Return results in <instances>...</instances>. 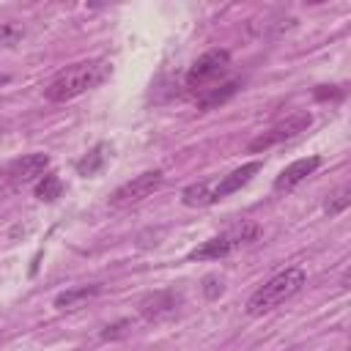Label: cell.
<instances>
[{
    "instance_id": "6da1fadb",
    "label": "cell",
    "mask_w": 351,
    "mask_h": 351,
    "mask_svg": "<svg viewBox=\"0 0 351 351\" xmlns=\"http://www.w3.org/2000/svg\"><path fill=\"white\" fill-rule=\"evenodd\" d=\"M112 74V66L110 60H82V63H74L69 69H63L44 90V96L49 101H69V99H77L82 96L85 90L90 88H99L107 77Z\"/></svg>"
},
{
    "instance_id": "7a4b0ae2",
    "label": "cell",
    "mask_w": 351,
    "mask_h": 351,
    "mask_svg": "<svg viewBox=\"0 0 351 351\" xmlns=\"http://www.w3.org/2000/svg\"><path fill=\"white\" fill-rule=\"evenodd\" d=\"M304 271L299 266H288L285 271L274 274L271 280H266L250 299H247V315L258 318L263 313H271L274 307H280L282 302H288L291 296H296L304 288Z\"/></svg>"
},
{
    "instance_id": "3957f363",
    "label": "cell",
    "mask_w": 351,
    "mask_h": 351,
    "mask_svg": "<svg viewBox=\"0 0 351 351\" xmlns=\"http://www.w3.org/2000/svg\"><path fill=\"white\" fill-rule=\"evenodd\" d=\"M258 233H261V228H258L255 222H239V225L228 228L225 233H219V236L203 241L200 247H195V250L189 252V261H217V258H225V255H230L233 250H239V247H244L247 241H252Z\"/></svg>"
},
{
    "instance_id": "277c9868",
    "label": "cell",
    "mask_w": 351,
    "mask_h": 351,
    "mask_svg": "<svg viewBox=\"0 0 351 351\" xmlns=\"http://www.w3.org/2000/svg\"><path fill=\"white\" fill-rule=\"evenodd\" d=\"M228 66H230V52L228 49H208L206 55H200L192 66H189V71H186V88L192 90V93H206L208 90V85H214L225 71H228Z\"/></svg>"
},
{
    "instance_id": "5b68a950",
    "label": "cell",
    "mask_w": 351,
    "mask_h": 351,
    "mask_svg": "<svg viewBox=\"0 0 351 351\" xmlns=\"http://www.w3.org/2000/svg\"><path fill=\"white\" fill-rule=\"evenodd\" d=\"M165 181V173L162 170H145L140 176H134L132 181L121 184L112 195H110V206L112 208H123V206H132V203H140L145 200L148 195H154Z\"/></svg>"
},
{
    "instance_id": "8992f818",
    "label": "cell",
    "mask_w": 351,
    "mask_h": 351,
    "mask_svg": "<svg viewBox=\"0 0 351 351\" xmlns=\"http://www.w3.org/2000/svg\"><path fill=\"white\" fill-rule=\"evenodd\" d=\"M49 167V156L47 154H25L19 159H14L11 165L3 167V181L14 189L27 186L33 181H38Z\"/></svg>"
},
{
    "instance_id": "52a82bcc",
    "label": "cell",
    "mask_w": 351,
    "mask_h": 351,
    "mask_svg": "<svg viewBox=\"0 0 351 351\" xmlns=\"http://www.w3.org/2000/svg\"><path fill=\"white\" fill-rule=\"evenodd\" d=\"M310 123H313L310 112H291L288 118L277 121L269 132H263L261 137H255V140L250 143V151H263V148H269V145H277V143H282V140H291V137H296L299 132H304Z\"/></svg>"
},
{
    "instance_id": "ba28073f",
    "label": "cell",
    "mask_w": 351,
    "mask_h": 351,
    "mask_svg": "<svg viewBox=\"0 0 351 351\" xmlns=\"http://www.w3.org/2000/svg\"><path fill=\"white\" fill-rule=\"evenodd\" d=\"M181 307V293L173 291V288H165V291H154L148 296L140 299V315L145 321H162V318H170L176 315V310Z\"/></svg>"
},
{
    "instance_id": "9c48e42d",
    "label": "cell",
    "mask_w": 351,
    "mask_h": 351,
    "mask_svg": "<svg viewBox=\"0 0 351 351\" xmlns=\"http://www.w3.org/2000/svg\"><path fill=\"white\" fill-rule=\"evenodd\" d=\"M321 167V156H304L291 162L285 170H280V176L274 178V192H291L296 189L307 176H313Z\"/></svg>"
},
{
    "instance_id": "30bf717a",
    "label": "cell",
    "mask_w": 351,
    "mask_h": 351,
    "mask_svg": "<svg viewBox=\"0 0 351 351\" xmlns=\"http://www.w3.org/2000/svg\"><path fill=\"white\" fill-rule=\"evenodd\" d=\"M255 173H261V162H247V165L230 170L228 176H222V181L214 184V203L222 200V197H228V195H233V192H239L241 186H247Z\"/></svg>"
},
{
    "instance_id": "8fae6325",
    "label": "cell",
    "mask_w": 351,
    "mask_h": 351,
    "mask_svg": "<svg viewBox=\"0 0 351 351\" xmlns=\"http://www.w3.org/2000/svg\"><path fill=\"white\" fill-rule=\"evenodd\" d=\"M99 291H101V285H77V288H69V291H63V293L55 296V307L58 310H74L82 302L93 299Z\"/></svg>"
},
{
    "instance_id": "7c38bea8",
    "label": "cell",
    "mask_w": 351,
    "mask_h": 351,
    "mask_svg": "<svg viewBox=\"0 0 351 351\" xmlns=\"http://www.w3.org/2000/svg\"><path fill=\"white\" fill-rule=\"evenodd\" d=\"M107 156H110V145L107 143H99V145H93L80 162H77V173L80 176H96V173H101V167H104V162H107Z\"/></svg>"
},
{
    "instance_id": "4fadbf2b",
    "label": "cell",
    "mask_w": 351,
    "mask_h": 351,
    "mask_svg": "<svg viewBox=\"0 0 351 351\" xmlns=\"http://www.w3.org/2000/svg\"><path fill=\"white\" fill-rule=\"evenodd\" d=\"M181 200H184V206H189V208L211 206V203H214V184H211V181L189 184V186L181 192Z\"/></svg>"
},
{
    "instance_id": "5bb4252c",
    "label": "cell",
    "mask_w": 351,
    "mask_h": 351,
    "mask_svg": "<svg viewBox=\"0 0 351 351\" xmlns=\"http://www.w3.org/2000/svg\"><path fill=\"white\" fill-rule=\"evenodd\" d=\"M239 88H241V80H230V82H225V85L208 88V90L200 96L197 107H200V110H211V107H217V104H225V101H228Z\"/></svg>"
},
{
    "instance_id": "9a60e30c",
    "label": "cell",
    "mask_w": 351,
    "mask_h": 351,
    "mask_svg": "<svg viewBox=\"0 0 351 351\" xmlns=\"http://www.w3.org/2000/svg\"><path fill=\"white\" fill-rule=\"evenodd\" d=\"M60 192H63V181H60V176H55V173H44V176L36 181V197H38V200L52 203V200L60 197Z\"/></svg>"
},
{
    "instance_id": "2e32d148",
    "label": "cell",
    "mask_w": 351,
    "mask_h": 351,
    "mask_svg": "<svg viewBox=\"0 0 351 351\" xmlns=\"http://www.w3.org/2000/svg\"><path fill=\"white\" fill-rule=\"evenodd\" d=\"M348 203H351V192H348V186L343 184L340 189H335V192L329 195V200L324 203V211H326L329 217H335V214L346 211V208H348Z\"/></svg>"
},
{
    "instance_id": "e0dca14e",
    "label": "cell",
    "mask_w": 351,
    "mask_h": 351,
    "mask_svg": "<svg viewBox=\"0 0 351 351\" xmlns=\"http://www.w3.org/2000/svg\"><path fill=\"white\" fill-rule=\"evenodd\" d=\"M22 38V27L16 25H0V47H14Z\"/></svg>"
},
{
    "instance_id": "ac0fdd59",
    "label": "cell",
    "mask_w": 351,
    "mask_h": 351,
    "mask_svg": "<svg viewBox=\"0 0 351 351\" xmlns=\"http://www.w3.org/2000/svg\"><path fill=\"white\" fill-rule=\"evenodd\" d=\"M129 326H132V321H129V318H123V321H118V324L107 326V329L101 332V337H104V340H115V337H123V335L129 332Z\"/></svg>"
},
{
    "instance_id": "d6986e66",
    "label": "cell",
    "mask_w": 351,
    "mask_h": 351,
    "mask_svg": "<svg viewBox=\"0 0 351 351\" xmlns=\"http://www.w3.org/2000/svg\"><path fill=\"white\" fill-rule=\"evenodd\" d=\"M203 285H206L203 291H206V296H208V299H217V296L222 293V282H219L217 277H206V280H203Z\"/></svg>"
},
{
    "instance_id": "ffe728a7",
    "label": "cell",
    "mask_w": 351,
    "mask_h": 351,
    "mask_svg": "<svg viewBox=\"0 0 351 351\" xmlns=\"http://www.w3.org/2000/svg\"><path fill=\"white\" fill-rule=\"evenodd\" d=\"M5 80H8V77H3V74H0V85H3V82H5Z\"/></svg>"
}]
</instances>
